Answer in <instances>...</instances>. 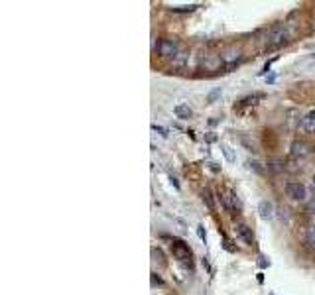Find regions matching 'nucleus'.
<instances>
[{
  "mask_svg": "<svg viewBox=\"0 0 315 295\" xmlns=\"http://www.w3.org/2000/svg\"><path fill=\"white\" fill-rule=\"evenodd\" d=\"M197 234L201 236V240H205V232H203V227H197Z\"/></svg>",
  "mask_w": 315,
  "mask_h": 295,
  "instance_id": "a211bd4d",
  "label": "nucleus"
},
{
  "mask_svg": "<svg viewBox=\"0 0 315 295\" xmlns=\"http://www.w3.org/2000/svg\"><path fill=\"white\" fill-rule=\"evenodd\" d=\"M311 187H313V193H315V175H313V179H311Z\"/></svg>",
  "mask_w": 315,
  "mask_h": 295,
  "instance_id": "6ab92c4d",
  "label": "nucleus"
},
{
  "mask_svg": "<svg viewBox=\"0 0 315 295\" xmlns=\"http://www.w3.org/2000/svg\"><path fill=\"white\" fill-rule=\"evenodd\" d=\"M174 12H191V10H195V6H180V8H172Z\"/></svg>",
  "mask_w": 315,
  "mask_h": 295,
  "instance_id": "2eb2a0df",
  "label": "nucleus"
},
{
  "mask_svg": "<svg viewBox=\"0 0 315 295\" xmlns=\"http://www.w3.org/2000/svg\"><path fill=\"white\" fill-rule=\"evenodd\" d=\"M172 65H174V69H183L185 65H187V53L185 51H180L174 59H172Z\"/></svg>",
  "mask_w": 315,
  "mask_h": 295,
  "instance_id": "9b49d317",
  "label": "nucleus"
},
{
  "mask_svg": "<svg viewBox=\"0 0 315 295\" xmlns=\"http://www.w3.org/2000/svg\"><path fill=\"white\" fill-rule=\"evenodd\" d=\"M237 234L243 238V242L248 244V246H252L254 244V234H252V228H248L247 225H237Z\"/></svg>",
  "mask_w": 315,
  "mask_h": 295,
  "instance_id": "423d86ee",
  "label": "nucleus"
},
{
  "mask_svg": "<svg viewBox=\"0 0 315 295\" xmlns=\"http://www.w3.org/2000/svg\"><path fill=\"white\" fill-rule=\"evenodd\" d=\"M219 94H221V89H215V91H213L211 94H209V96H207V101H209V103H213V101H215V99H217Z\"/></svg>",
  "mask_w": 315,
  "mask_h": 295,
  "instance_id": "dca6fc26",
  "label": "nucleus"
},
{
  "mask_svg": "<svg viewBox=\"0 0 315 295\" xmlns=\"http://www.w3.org/2000/svg\"><path fill=\"white\" fill-rule=\"evenodd\" d=\"M181 49V46L176 42V40H160V44H158V53L162 55V57H170V59H174Z\"/></svg>",
  "mask_w": 315,
  "mask_h": 295,
  "instance_id": "20e7f679",
  "label": "nucleus"
},
{
  "mask_svg": "<svg viewBox=\"0 0 315 295\" xmlns=\"http://www.w3.org/2000/svg\"><path fill=\"white\" fill-rule=\"evenodd\" d=\"M307 211H309L311 215H315V193L311 199H307Z\"/></svg>",
  "mask_w": 315,
  "mask_h": 295,
  "instance_id": "4468645a",
  "label": "nucleus"
},
{
  "mask_svg": "<svg viewBox=\"0 0 315 295\" xmlns=\"http://www.w3.org/2000/svg\"><path fill=\"white\" fill-rule=\"evenodd\" d=\"M174 113H176V116L178 118H181V120H185V118H191V114H193V111L187 107V105H178L176 109H174Z\"/></svg>",
  "mask_w": 315,
  "mask_h": 295,
  "instance_id": "9d476101",
  "label": "nucleus"
},
{
  "mask_svg": "<svg viewBox=\"0 0 315 295\" xmlns=\"http://www.w3.org/2000/svg\"><path fill=\"white\" fill-rule=\"evenodd\" d=\"M223 152H225V156H226V159H228V161H234V156L230 154V150H228L226 146H223Z\"/></svg>",
  "mask_w": 315,
  "mask_h": 295,
  "instance_id": "f3484780",
  "label": "nucleus"
},
{
  "mask_svg": "<svg viewBox=\"0 0 315 295\" xmlns=\"http://www.w3.org/2000/svg\"><path fill=\"white\" fill-rule=\"evenodd\" d=\"M292 154L295 158H305V156H309V146L305 142H293Z\"/></svg>",
  "mask_w": 315,
  "mask_h": 295,
  "instance_id": "6e6552de",
  "label": "nucleus"
},
{
  "mask_svg": "<svg viewBox=\"0 0 315 295\" xmlns=\"http://www.w3.org/2000/svg\"><path fill=\"white\" fill-rule=\"evenodd\" d=\"M258 213H260V217H262L264 221H272V219H274V205H272L270 201H260Z\"/></svg>",
  "mask_w": 315,
  "mask_h": 295,
  "instance_id": "0eeeda50",
  "label": "nucleus"
},
{
  "mask_svg": "<svg viewBox=\"0 0 315 295\" xmlns=\"http://www.w3.org/2000/svg\"><path fill=\"white\" fill-rule=\"evenodd\" d=\"M172 252H174V256L180 260V262H183V264H191V250H189V246H185L183 242H176V244H172Z\"/></svg>",
  "mask_w": 315,
  "mask_h": 295,
  "instance_id": "39448f33",
  "label": "nucleus"
},
{
  "mask_svg": "<svg viewBox=\"0 0 315 295\" xmlns=\"http://www.w3.org/2000/svg\"><path fill=\"white\" fill-rule=\"evenodd\" d=\"M299 126H301V130H303V132L313 134L315 132V118H311L309 114H305V116L301 118V124H299Z\"/></svg>",
  "mask_w": 315,
  "mask_h": 295,
  "instance_id": "1a4fd4ad",
  "label": "nucleus"
},
{
  "mask_svg": "<svg viewBox=\"0 0 315 295\" xmlns=\"http://www.w3.org/2000/svg\"><path fill=\"white\" fill-rule=\"evenodd\" d=\"M221 203H223V207H225V211H228V213H239L241 211V201H239V195L232 191V189H225L223 193H221Z\"/></svg>",
  "mask_w": 315,
  "mask_h": 295,
  "instance_id": "7ed1b4c3",
  "label": "nucleus"
},
{
  "mask_svg": "<svg viewBox=\"0 0 315 295\" xmlns=\"http://www.w3.org/2000/svg\"><path fill=\"white\" fill-rule=\"evenodd\" d=\"M305 244L315 250V225L307 228V232H305Z\"/></svg>",
  "mask_w": 315,
  "mask_h": 295,
  "instance_id": "f8f14e48",
  "label": "nucleus"
},
{
  "mask_svg": "<svg viewBox=\"0 0 315 295\" xmlns=\"http://www.w3.org/2000/svg\"><path fill=\"white\" fill-rule=\"evenodd\" d=\"M284 189H286V195L290 199L297 201V203H307V189H305V185H301L299 181H288Z\"/></svg>",
  "mask_w": 315,
  "mask_h": 295,
  "instance_id": "f03ea898",
  "label": "nucleus"
},
{
  "mask_svg": "<svg viewBox=\"0 0 315 295\" xmlns=\"http://www.w3.org/2000/svg\"><path fill=\"white\" fill-rule=\"evenodd\" d=\"M288 42V30L284 26H276L272 28L266 36V49H278Z\"/></svg>",
  "mask_w": 315,
  "mask_h": 295,
  "instance_id": "f257e3e1",
  "label": "nucleus"
},
{
  "mask_svg": "<svg viewBox=\"0 0 315 295\" xmlns=\"http://www.w3.org/2000/svg\"><path fill=\"white\" fill-rule=\"evenodd\" d=\"M203 201L207 203V207H209L211 211L215 209V203H213V197H211V191H209V189H205V191H203Z\"/></svg>",
  "mask_w": 315,
  "mask_h": 295,
  "instance_id": "ddd939ff",
  "label": "nucleus"
}]
</instances>
